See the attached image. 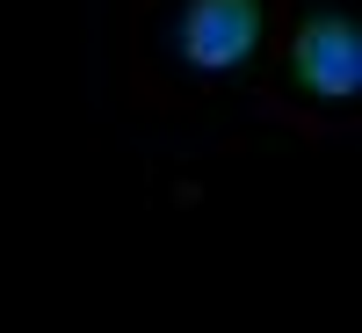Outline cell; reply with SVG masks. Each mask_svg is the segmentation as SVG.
Here are the masks:
<instances>
[{"label":"cell","instance_id":"6da1fadb","mask_svg":"<svg viewBox=\"0 0 362 333\" xmlns=\"http://www.w3.org/2000/svg\"><path fill=\"white\" fill-rule=\"evenodd\" d=\"M261 51V0H181L174 58L196 73H232Z\"/></svg>","mask_w":362,"mask_h":333},{"label":"cell","instance_id":"7a4b0ae2","mask_svg":"<svg viewBox=\"0 0 362 333\" xmlns=\"http://www.w3.org/2000/svg\"><path fill=\"white\" fill-rule=\"evenodd\" d=\"M290 73L305 95L319 102H348L355 87H362V22L355 15H312L305 29H297V44H290Z\"/></svg>","mask_w":362,"mask_h":333}]
</instances>
